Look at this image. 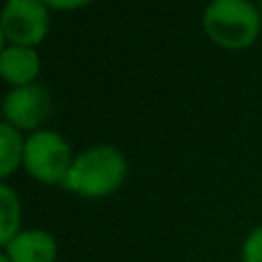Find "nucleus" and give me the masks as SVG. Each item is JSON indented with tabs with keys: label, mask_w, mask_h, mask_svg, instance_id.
Segmentation results:
<instances>
[{
	"label": "nucleus",
	"mask_w": 262,
	"mask_h": 262,
	"mask_svg": "<svg viewBox=\"0 0 262 262\" xmlns=\"http://www.w3.org/2000/svg\"><path fill=\"white\" fill-rule=\"evenodd\" d=\"M72 147L67 138L58 131L37 129L26 138L23 145V166L41 184H58L64 182L69 166H72Z\"/></svg>",
	"instance_id": "3"
},
{
	"label": "nucleus",
	"mask_w": 262,
	"mask_h": 262,
	"mask_svg": "<svg viewBox=\"0 0 262 262\" xmlns=\"http://www.w3.org/2000/svg\"><path fill=\"white\" fill-rule=\"evenodd\" d=\"M23 145L26 140L16 127L0 122V177L12 175L18 163H23Z\"/></svg>",
	"instance_id": "9"
},
{
	"label": "nucleus",
	"mask_w": 262,
	"mask_h": 262,
	"mask_svg": "<svg viewBox=\"0 0 262 262\" xmlns=\"http://www.w3.org/2000/svg\"><path fill=\"white\" fill-rule=\"evenodd\" d=\"M242 262H262V226L249 232L242 246Z\"/></svg>",
	"instance_id": "10"
},
{
	"label": "nucleus",
	"mask_w": 262,
	"mask_h": 262,
	"mask_svg": "<svg viewBox=\"0 0 262 262\" xmlns=\"http://www.w3.org/2000/svg\"><path fill=\"white\" fill-rule=\"evenodd\" d=\"M41 69V60L32 46H5L0 53V76L9 81L14 88L35 83Z\"/></svg>",
	"instance_id": "7"
},
{
	"label": "nucleus",
	"mask_w": 262,
	"mask_h": 262,
	"mask_svg": "<svg viewBox=\"0 0 262 262\" xmlns=\"http://www.w3.org/2000/svg\"><path fill=\"white\" fill-rule=\"evenodd\" d=\"M258 9H260V18H262V0H260V7Z\"/></svg>",
	"instance_id": "14"
},
{
	"label": "nucleus",
	"mask_w": 262,
	"mask_h": 262,
	"mask_svg": "<svg viewBox=\"0 0 262 262\" xmlns=\"http://www.w3.org/2000/svg\"><path fill=\"white\" fill-rule=\"evenodd\" d=\"M41 3L53 9H74V7H81V5H88L90 0H41Z\"/></svg>",
	"instance_id": "11"
},
{
	"label": "nucleus",
	"mask_w": 262,
	"mask_h": 262,
	"mask_svg": "<svg viewBox=\"0 0 262 262\" xmlns=\"http://www.w3.org/2000/svg\"><path fill=\"white\" fill-rule=\"evenodd\" d=\"M3 113L7 124L18 129H37L51 113V95L39 83L16 85L5 95Z\"/></svg>",
	"instance_id": "5"
},
{
	"label": "nucleus",
	"mask_w": 262,
	"mask_h": 262,
	"mask_svg": "<svg viewBox=\"0 0 262 262\" xmlns=\"http://www.w3.org/2000/svg\"><path fill=\"white\" fill-rule=\"evenodd\" d=\"M21 230V200L12 186L0 182V249H5Z\"/></svg>",
	"instance_id": "8"
},
{
	"label": "nucleus",
	"mask_w": 262,
	"mask_h": 262,
	"mask_svg": "<svg viewBox=\"0 0 262 262\" xmlns=\"http://www.w3.org/2000/svg\"><path fill=\"white\" fill-rule=\"evenodd\" d=\"M260 23V9L251 0H212L203 12V26L209 39L232 51L253 44Z\"/></svg>",
	"instance_id": "2"
},
{
	"label": "nucleus",
	"mask_w": 262,
	"mask_h": 262,
	"mask_svg": "<svg viewBox=\"0 0 262 262\" xmlns=\"http://www.w3.org/2000/svg\"><path fill=\"white\" fill-rule=\"evenodd\" d=\"M5 253L12 262H55L58 260V242L51 232L41 228L21 230L7 246Z\"/></svg>",
	"instance_id": "6"
},
{
	"label": "nucleus",
	"mask_w": 262,
	"mask_h": 262,
	"mask_svg": "<svg viewBox=\"0 0 262 262\" xmlns=\"http://www.w3.org/2000/svg\"><path fill=\"white\" fill-rule=\"evenodd\" d=\"M127 177V159L115 145H95V147L74 157L64 189L85 198H101L118 189Z\"/></svg>",
	"instance_id": "1"
},
{
	"label": "nucleus",
	"mask_w": 262,
	"mask_h": 262,
	"mask_svg": "<svg viewBox=\"0 0 262 262\" xmlns=\"http://www.w3.org/2000/svg\"><path fill=\"white\" fill-rule=\"evenodd\" d=\"M0 262H12V260H9V255L5 253V251H0Z\"/></svg>",
	"instance_id": "13"
},
{
	"label": "nucleus",
	"mask_w": 262,
	"mask_h": 262,
	"mask_svg": "<svg viewBox=\"0 0 262 262\" xmlns=\"http://www.w3.org/2000/svg\"><path fill=\"white\" fill-rule=\"evenodd\" d=\"M5 32H3V26H0V53H3V49H5Z\"/></svg>",
	"instance_id": "12"
},
{
	"label": "nucleus",
	"mask_w": 262,
	"mask_h": 262,
	"mask_svg": "<svg viewBox=\"0 0 262 262\" xmlns=\"http://www.w3.org/2000/svg\"><path fill=\"white\" fill-rule=\"evenodd\" d=\"M5 39L16 46H35L49 32V7L41 0H7L0 9Z\"/></svg>",
	"instance_id": "4"
}]
</instances>
